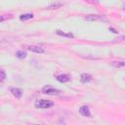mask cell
<instances>
[{"label":"cell","mask_w":125,"mask_h":125,"mask_svg":"<svg viewBox=\"0 0 125 125\" xmlns=\"http://www.w3.org/2000/svg\"><path fill=\"white\" fill-rule=\"evenodd\" d=\"M54 105V103L48 100H39L35 103V107L37 108H50Z\"/></svg>","instance_id":"cell-1"},{"label":"cell","mask_w":125,"mask_h":125,"mask_svg":"<svg viewBox=\"0 0 125 125\" xmlns=\"http://www.w3.org/2000/svg\"><path fill=\"white\" fill-rule=\"evenodd\" d=\"M42 92H43L44 94H46V95H59V94L61 93L60 90H58V89H56V88H53L52 86H49V85L45 86V87L42 89Z\"/></svg>","instance_id":"cell-2"},{"label":"cell","mask_w":125,"mask_h":125,"mask_svg":"<svg viewBox=\"0 0 125 125\" xmlns=\"http://www.w3.org/2000/svg\"><path fill=\"white\" fill-rule=\"evenodd\" d=\"M85 21H102V20H105L104 16H100V15H88L84 18Z\"/></svg>","instance_id":"cell-3"},{"label":"cell","mask_w":125,"mask_h":125,"mask_svg":"<svg viewBox=\"0 0 125 125\" xmlns=\"http://www.w3.org/2000/svg\"><path fill=\"white\" fill-rule=\"evenodd\" d=\"M79 112L82 116H85V117H90L91 116V111H90V109L87 105H82L79 108Z\"/></svg>","instance_id":"cell-4"},{"label":"cell","mask_w":125,"mask_h":125,"mask_svg":"<svg viewBox=\"0 0 125 125\" xmlns=\"http://www.w3.org/2000/svg\"><path fill=\"white\" fill-rule=\"evenodd\" d=\"M27 50H29L30 52H34V53H37V54H42L44 53V49L40 46H28L27 47Z\"/></svg>","instance_id":"cell-5"},{"label":"cell","mask_w":125,"mask_h":125,"mask_svg":"<svg viewBox=\"0 0 125 125\" xmlns=\"http://www.w3.org/2000/svg\"><path fill=\"white\" fill-rule=\"evenodd\" d=\"M92 80V76L89 73H82L80 75V81L82 83H88Z\"/></svg>","instance_id":"cell-6"},{"label":"cell","mask_w":125,"mask_h":125,"mask_svg":"<svg viewBox=\"0 0 125 125\" xmlns=\"http://www.w3.org/2000/svg\"><path fill=\"white\" fill-rule=\"evenodd\" d=\"M11 93L13 94L14 97H16V98H18V99L21 98V96H22L21 90L19 89V88H12V89H11Z\"/></svg>","instance_id":"cell-7"},{"label":"cell","mask_w":125,"mask_h":125,"mask_svg":"<svg viewBox=\"0 0 125 125\" xmlns=\"http://www.w3.org/2000/svg\"><path fill=\"white\" fill-rule=\"evenodd\" d=\"M69 76L67 74H61V75H58L57 76V80L59 82H62V83H64V82H67L69 81Z\"/></svg>","instance_id":"cell-8"},{"label":"cell","mask_w":125,"mask_h":125,"mask_svg":"<svg viewBox=\"0 0 125 125\" xmlns=\"http://www.w3.org/2000/svg\"><path fill=\"white\" fill-rule=\"evenodd\" d=\"M111 66L115 67V68H121L125 66V62L123 61H118V62H111Z\"/></svg>","instance_id":"cell-9"},{"label":"cell","mask_w":125,"mask_h":125,"mask_svg":"<svg viewBox=\"0 0 125 125\" xmlns=\"http://www.w3.org/2000/svg\"><path fill=\"white\" fill-rule=\"evenodd\" d=\"M33 18V15L32 14H29V13H26V14H22L20 16V20L21 21H27V20H30Z\"/></svg>","instance_id":"cell-10"},{"label":"cell","mask_w":125,"mask_h":125,"mask_svg":"<svg viewBox=\"0 0 125 125\" xmlns=\"http://www.w3.org/2000/svg\"><path fill=\"white\" fill-rule=\"evenodd\" d=\"M16 57L19 58V59H24V58L26 57V53H25L24 51L20 50V51H18V52L16 53Z\"/></svg>","instance_id":"cell-11"},{"label":"cell","mask_w":125,"mask_h":125,"mask_svg":"<svg viewBox=\"0 0 125 125\" xmlns=\"http://www.w3.org/2000/svg\"><path fill=\"white\" fill-rule=\"evenodd\" d=\"M57 34L59 35H62V36H65V37H73V35L71 33H64V32H62L61 30H57Z\"/></svg>","instance_id":"cell-12"},{"label":"cell","mask_w":125,"mask_h":125,"mask_svg":"<svg viewBox=\"0 0 125 125\" xmlns=\"http://www.w3.org/2000/svg\"><path fill=\"white\" fill-rule=\"evenodd\" d=\"M60 7H62V4H54V5L48 6L47 9H58V8H60Z\"/></svg>","instance_id":"cell-13"},{"label":"cell","mask_w":125,"mask_h":125,"mask_svg":"<svg viewBox=\"0 0 125 125\" xmlns=\"http://www.w3.org/2000/svg\"><path fill=\"white\" fill-rule=\"evenodd\" d=\"M0 74H1V81H3V80H5V78H6V73H5V71L4 70H1L0 71Z\"/></svg>","instance_id":"cell-14"},{"label":"cell","mask_w":125,"mask_h":125,"mask_svg":"<svg viewBox=\"0 0 125 125\" xmlns=\"http://www.w3.org/2000/svg\"><path fill=\"white\" fill-rule=\"evenodd\" d=\"M109 30L111 31V32H113V33H115V34H117L118 33V31H116L114 28H112V27H109Z\"/></svg>","instance_id":"cell-15"}]
</instances>
